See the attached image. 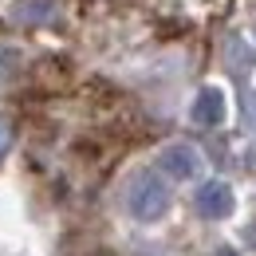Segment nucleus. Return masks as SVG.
<instances>
[{"label": "nucleus", "mask_w": 256, "mask_h": 256, "mask_svg": "<svg viewBox=\"0 0 256 256\" xmlns=\"http://www.w3.org/2000/svg\"><path fill=\"white\" fill-rule=\"evenodd\" d=\"M126 205L138 221H158L162 213L170 209V186L162 182L158 174H138L130 182V193H126Z\"/></svg>", "instance_id": "nucleus-1"}, {"label": "nucleus", "mask_w": 256, "mask_h": 256, "mask_svg": "<svg viewBox=\"0 0 256 256\" xmlns=\"http://www.w3.org/2000/svg\"><path fill=\"white\" fill-rule=\"evenodd\" d=\"M162 170L170 178H197L201 174V154L193 146H186V142H178V146L162 150Z\"/></svg>", "instance_id": "nucleus-2"}, {"label": "nucleus", "mask_w": 256, "mask_h": 256, "mask_svg": "<svg viewBox=\"0 0 256 256\" xmlns=\"http://www.w3.org/2000/svg\"><path fill=\"white\" fill-rule=\"evenodd\" d=\"M232 190L224 186V182H205L201 190H197V209H201V217H228L232 213Z\"/></svg>", "instance_id": "nucleus-3"}, {"label": "nucleus", "mask_w": 256, "mask_h": 256, "mask_svg": "<svg viewBox=\"0 0 256 256\" xmlns=\"http://www.w3.org/2000/svg\"><path fill=\"white\" fill-rule=\"evenodd\" d=\"M193 118H197L201 126H217V122L224 118V98H221V91L205 87V91L197 95V102H193Z\"/></svg>", "instance_id": "nucleus-4"}, {"label": "nucleus", "mask_w": 256, "mask_h": 256, "mask_svg": "<svg viewBox=\"0 0 256 256\" xmlns=\"http://www.w3.org/2000/svg\"><path fill=\"white\" fill-rule=\"evenodd\" d=\"M52 12H56V0H28V4H20V20H28V24H44Z\"/></svg>", "instance_id": "nucleus-5"}, {"label": "nucleus", "mask_w": 256, "mask_h": 256, "mask_svg": "<svg viewBox=\"0 0 256 256\" xmlns=\"http://www.w3.org/2000/svg\"><path fill=\"white\" fill-rule=\"evenodd\" d=\"M8 146H12V122H8V118H0V158L8 154Z\"/></svg>", "instance_id": "nucleus-6"}, {"label": "nucleus", "mask_w": 256, "mask_h": 256, "mask_svg": "<svg viewBox=\"0 0 256 256\" xmlns=\"http://www.w3.org/2000/svg\"><path fill=\"white\" fill-rule=\"evenodd\" d=\"M244 114H248V126L256 130V95H244Z\"/></svg>", "instance_id": "nucleus-7"}]
</instances>
